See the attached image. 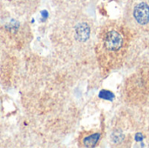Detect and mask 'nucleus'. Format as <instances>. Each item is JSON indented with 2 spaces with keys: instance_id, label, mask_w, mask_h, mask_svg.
I'll return each mask as SVG.
<instances>
[{
  "instance_id": "4",
  "label": "nucleus",
  "mask_w": 149,
  "mask_h": 148,
  "mask_svg": "<svg viewBox=\"0 0 149 148\" xmlns=\"http://www.w3.org/2000/svg\"><path fill=\"white\" fill-rule=\"evenodd\" d=\"M100 135L99 133H94V134H92V135L85 138L84 139V141H83L84 142V145L86 147H94L97 144V142H98V140L100 139Z\"/></svg>"
},
{
  "instance_id": "1",
  "label": "nucleus",
  "mask_w": 149,
  "mask_h": 148,
  "mask_svg": "<svg viewBox=\"0 0 149 148\" xmlns=\"http://www.w3.org/2000/svg\"><path fill=\"white\" fill-rule=\"evenodd\" d=\"M129 31L126 27L112 25L102 34L101 51L107 65L112 69L124 60L130 45Z\"/></svg>"
},
{
  "instance_id": "2",
  "label": "nucleus",
  "mask_w": 149,
  "mask_h": 148,
  "mask_svg": "<svg viewBox=\"0 0 149 148\" xmlns=\"http://www.w3.org/2000/svg\"><path fill=\"white\" fill-rule=\"evenodd\" d=\"M134 17L135 20L141 25L149 23V5L146 3H138L134 10Z\"/></svg>"
},
{
  "instance_id": "6",
  "label": "nucleus",
  "mask_w": 149,
  "mask_h": 148,
  "mask_svg": "<svg viewBox=\"0 0 149 148\" xmlns=\"http://www.w3.org/2000/svg\"><path fill=\"white\" fill-rule=\"evenodd\" d=\"M41 15H42V17H43L44 18H46V17H47V16H48V14H47V11H46V10H43V11L41 12Z\"/></svg>"
},
{
  "instance_id": "5",
  "label": "nucleus",
  "mask_w": 149,
  "mask_h": 148,
  "mask_svg": "<svg viewBox=\"0 0 149 148\" xmlns=\"http://www.w3.org/2000/svg\"><path fill=\"white\" fill-rule=\"evenodd\" d=\"M100 97L102 98V99H107V100H112L114 96L112 92H108V91H101L100 93Z\"/></svg>"
},
{
  "instance_id": "3",
  "label": "nucleus",
  "mask_w": 149,
  "mask_h": 148,
  "mask_svg": "<svg viewBox=\"0 0 149 148\" xmlns=\"http://www.w3.org/2000/svg\"><path fill=\"white\" fill-rule=\"evenodd\" d=\"M76 38L79 41H86L90 36V28L87 24L81 23L77 25L75 30Z\"/></svg>"
}]
</instances>
